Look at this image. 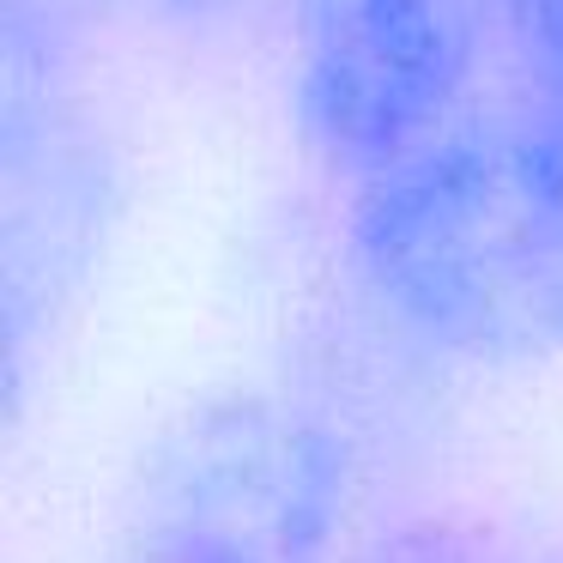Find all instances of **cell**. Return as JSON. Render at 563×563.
Segmentation results:
<instances>
[{
  "mask_svg": "<svg viewBox=\"0 0 563 563\" xmlns=\"http://www.w3.org/2000/svg\"><path fill=\"white\" fill-rule=\"evenodd\" d=\"M352 267L430 352L466 364L563 352V134L539 115L437 128L364 170Z\"/></svg>",
  "mask_w": 563,
  "mask_h": 563,
  "instance_id": "1",
  "label": "cell"
},
{
  "mask_svg": "<svg viewBox=\"0 0 563 563\" xmlns=\"http://www.w3.org/2000/svg\"><path fill=\"white\" fill-rule=\"evenodd\" d=\"M352 509V449L273 388L183 406L128 485L140 563H328Z\"/></svg>",
  "mask_w": 563,
  "mask_h": 563,
  "instance_id": "2",
  "label": "cell"
},
{
  "mask_svg": "<svg viewBox=\"0 0 563 563\" xmlns=\"http://www.w3.org/2000/svg\"><path fill=\"white\" fill-rule=\"evenodd\" d=\"M503 0H303L297 115L328 158L376 170L466 91Z\"/></svg>",
  "mask_w": 563,
  "mask_h": 563,
  "instance_id": "3",
  "label": "cell"
},
{
  "mask_svg": "<svg viewBox=\"0 0 563 563\" xmlns=\"http://www.w3.org/2000/svg\"><path fill=\"white\" fill-rule=\"evenodd\" d=\"M515 25H521L527 86H533L527 115L563 134V0H515Z\"/></svg>",
  "mask_w": 563,
  "mask_h": 563,
  "instance_id": "4",
  "label": "cell"
}]
</instances>
